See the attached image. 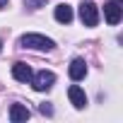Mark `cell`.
<instances>
[{"mask_svg":"<svg viewBox=\"0 0 123 123\" xmlns=\"http://www.w3.org/2000/svg\"><path fill=\"white\" fill-rule=\"evenodd\" d=\"M121 3H116V0H111L109 5H104V17H106V22L109 24H118L121 22Z\"/></svg>","mask_w":123,"mask_h":123,"instance_id":"obj_4","label":"cell"},{"mask_svg":"<svg viewBox=\"0 0 123 123\" xmlns=\"http://www.w3.org/2000/svg\"><path fill=\"white\" fill-rule=\"evenodd\" d=\"M39 111H41V113H46V116H51V113H53V109H51L48 104H41V106H39Z\"/></svg>","mask_w":123,"mask_h":123,"instance_id":"obj_11","label":"cell"},{"mask_svg":"<svg viewBox=\"0 0 123 123\" xmlns=\"http://www.w3.org/2000/svg\"><path fill=\"white\" fill-rule=\"evenodd\" d=\"M68 97H70V101H73V106H75V109H85V106H87V94H85V89H82V87L73 85V87L68 89Z\"/></svg>","mask_w":123,"mask_h":123,"instance_id":"obj_5","label":"cell"},{"mask_svg":"<svg viewBox=\"0 0 123 123\" xmlns=\"http://www.w3.org/2000/svg\"><path fill=\"white\" fill-rule=\"evenodd\" d=\"M80 19L85 27H97L99 24V7L92 3V0H85L80 5Z\"/></svg>","mask_w":123,"mask_h":123,"instance_id":"obj_2","label":"cell"},{"mask_svg":"<svg viewBox=\"0 0 123 123\" xmlns=\"http://www.w3.org/2000/svg\"><path fill=\"white\" fill-rule=\"evenodd\" d=\"M31 75H34V73H31V68H29L27 63H15V65H12V77H15L17 82H29Z\"/></svg>","mask_w":123,"mask_h":123,"instance_id":"obj_6","label":"cell"},{"mask_svg":"<svg viewBox=\"0 0 123 123\" xmlns=\"http://www.w3.org/2000/svg\"><path fill=\"white\" fill-rule=\"evenodd\" d=\"M27 118H29V109L27 106H22V104H12L10 106V121L19 123V121H27Z\"/></svg>","mask_w":123,"mask_h":123,"instance_id":"obj_9","label":"cell"},{"mask_svg":"<svg viewBox=\"0 0 123 123\" xmlns=\"http://www.w3.org/2000/svg\"><path fill=\"white\" fill-rule=\"evenodd\" d=\"M7 5V0H0V7H5Z\"/></svg>","mask_w":123,"mask_h":123,"instance_id":"obj_12","label":"cell"},{"mask_svg":"<svg viewBox=\"0 0 123 123\" xmlns=\"http://www.w3.org/2000/svg\"><path fill=\"white\" fill-rule=\"evenodd\" d=\"M19 43H22V48H34V51H51L55 46L53 39H48L43 34H24L19 39Z\"/></svg>","mask_w":123,"mask_h":123,"instance_id":"obj_1","label":"cell"},{"mask_svg":"<svg viewBox=\"0 0 123 123\" xmlns=\"http://www.w3.org/2000/svg\"><path fill=\"white\" fill-rule=\"evenodd\" d=\"M53 17H55V22H60V24H68V22H73V7H70L68 3H60V5L55 7Z\"/></svg>","mask_w":123,"mask_h":123,"instance_id":"obj_8","label":"cell"},{"mask_svg":"<svg viewBox=\"0 0 123 123\" xmlns=\"http://www.w3.org/2000/svg\"><path fill=\"white\" fill-rule=\"evenodd\" d=\"M31 87L36 89V92H48L53 85H55V75L51 73V70H39L36 75H31Z\"/></svg>","mask_w":123,"mask_h":123,"instance_id":"obj_3","label":"cell"},{"mask_svg":"<svg viewBox=\"0 0 123 123\" xmlns=\"http://www.w3.org/2000/svg\"><path fill=\"white\" fill-rule=\"evenodd\" d=\"M68 73H70V80L77 82V80H82V77L87 75V63H85L82 58H75L73 63H70V70H68Z\"/></svg>","mask_w":123,"mask_h":123,"instance_id":"obj_7","label":"cell"},{"mask_svg":"<svg viewBox=\"0 0 123 123\" xmlns=\"http://www.w3.org/2000/svg\"><path fill=\"white\" fill-rule=\"evenodd\" d=\"M46 3H48V0H24V5L31 7V10H39V7H43Z\"/></svg>","mask_w":123,"mask_h":123,"instance_id":"obj_10","label":"cell"},{"mask_svg":"<svg viewBox=\"0 0 123 123\" xmlns=\"http://www.w3.org/2000/svg\"><path fill=\"white\" fill-rule=\"evenodd\" d=\"M0 51H3V41H0Z\"/></svg>","mask_w":123,"mask_h":123,"instance_id":"obj_13","label":"cell"}]
</instances>
